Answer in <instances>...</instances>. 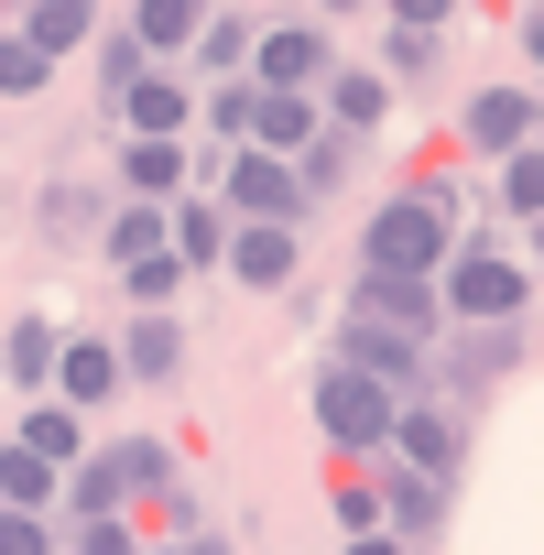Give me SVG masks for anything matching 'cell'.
I'll return each instance as SVG.
<instances>
[{
	"label": "cell",
	"instance_id": "1",
	"mask_svg": "<svg viewBox=\"0 0 544 555\" xmlns=\"http://www.w3.org/2000/svg\"><path fill=\"white\" fill-rule=\"evenodd\" d=\"M446 250H457V185L446 175H425V185H403L360 218V272H425L436 284Z\"/></svg>",
	"mask_w": 544,
	"mask_h": 555
},
{
	"label": "cell",
	"instance_id": "2",
	"mask_svg": "<svg viewBox=\"0 0 544 555\" xmlns=\"http://www.w3.org/2000/svg\"><path fill=\"white\" fill-rule=\"evenodd\" d=\"M436 306H446L457 327H522V317H533V261L501 250V240H457V250L436 261Z\"/></svg>",
	"mask_w": 544,
	"mask_h": 555
},
{
	"label": "cell",
	"instance_id": "3",
	"mask_svg": "<svg viewBox=\"0 0 544 555\" xmlns=\"http://www.w3.org/2000/svg\"><path fill=\"white\" fill-rule=\"evenodd\" d=\"M306 403H316V436H327V447H349V457H381V436H392V403H403V392H381L371 371L327 360Z\"/></svg>",
	"mask_w": 544,
	"mask_h": 555
},
{
	"label": "cell",
	"instance_id": "4",
	"mask_svg": "<svg viewBox=\"0 0 544 555\" xmlns=\"http://www.w3.org/2000/svg\"><path fill=\"white\" fill-rule=\"evenodd\" d=\"M218 218H272V229H306V218H316V196L295 185V164H284V153H250V142H239V153L218 164Z\"/></svg>",
	"mask_w": 544,
	"mask_h": 555
},
{
	"label": "cell",
	"instance_id": "5",
	"mask_svg": "<svg viewBox=\"0 0 544 555\" xmlns=\"http://www.w3.org/2000/svg\"><path fill=\"white\" fill-rule=\"evenodd\" d=\"M218 272L239 295H284L295 272H306V229H272V218H229V240H218Z\"/></svg>",
	"mask_w": 544,
	"mask_h": 555
},
{
	"label": "cell",
	"instance_id": "6",
	"mask_svg": "<svg viewBox=\"0 0 544 555\" xmlns=\"http://www.w3.org/2000/svg\"><path fill=\"white\" fill-rule=\"evenodd\" d=\"M327 66H338L327 23H261V34H250V66H239V77H250V88H306V99H316V77H327Z\"/></svg>",
	"mask_w": 544,
	"mask_h": 555
},
{
	"label": "cell",
	"instance_id": "7",
	"mask_svg": "<svg viewBox=\"0 0 544 555\" xmlns=\"http://www.w3.org/2000/svg\"><path fill=\"white\" fill-rule=\"evenodd\" d=\"M109 120H120V142H185V131H196V88H185L174 66H142V77L109 99Z\"/></svg>",
	"mask_w": 544,
	"mask_h": 555
},
{
	"label": "cell",
	"instance_id": "8",
	"mask_svg": "<svg viewBox=\"0 0 544 555\" xmlns=\"http://www.w3.org/2000/svg\"><path fill=\"white\" fill-rule=\"evenodd\" d=\"M327 360L371 371L381 392H425V382H436V349H425V338H392V327H371V317H338V349H327Z\"/></svg>",
	"mask_w": 544,
	"mask_h": 555
},
{
	"label": "cell",
	"instance_id": "9",
	"mask_svg": "<svg viewBox=\"0 0 544 555\" xmlns=\"http://www.w3.org/2000/svg\"><path fill=\"white\" fill-rule=\"evenodd\" d=\"M349 317H371V327H392V338H425V349H436V327H446V306H436L425 272H360V284H349Z\"/></svg>",
	"mask_w": 544,
	"mask_h": 555
},
{
	"label": "cell",
	"instance_id": "10",
	"mask_svg": "<svg viewBox=\"0 0 544 555\" xmlns=\"http://www.w3.org/2000/svg\"><path fill=\"white\" fill-rule=\"evenodd\" d=\"M457 414L446 403H425V392H403L392 403V436H381V457H403V468H425V479H457Z\"/></svg>",
	"mask_w": 544,
	"mask_h": 555
},
{
	"label": "cell",
	"instance_id": "11",
	"mask_svg": "<svg viewBox=\"0 0 544 555\" xmlns=\"http://www.w3.org/2000/svg\"><path fill=\"white\" fill-rule=\"evenodd\" d=\"M316 109H327V131L371 142V131L392 120V77H381V66H327V77H316Z\"/></svg>",
	"mask_w": 544,
	"mask_h": 555
},
{
	"label": "cell",
	"instance_id": "12",
	"mask_svg": "<svg viewBox=\"0 0 544 555\" xmlns=\"http://www.w3.org/2000/svg\"><path fill=\"white\" fill-rule=\"evenodd\" d=\"M457 142H468V153H490V164H501V153H522V142H533V88H522V77H511V88H479V99L457 109Z\"/></svg>",
	"mask_w": 544,
	"mask_h": 555
},
{
	"label": "cell",
	"instance_id": "13",
	"mask_svg": "<svg viewBox=\"0 0 544 555\" xmlns=\"http://www.w3.org/2000/svg\"><path fill=\"white\" fill-rule=\"evenodd\" d=\"M316 131H327V109H316L306 88H250V131H239L250 153H284V164H295Z\"/></svg>",
	"mask_w": 544,
	"mask_h": 555
},
{
	"label": "cell",
	"instance_id": "14",
	"mask_svg": "<svg viewBox=\"0 0 544 555\" xmlns=\"http://www.w3.org/2000/svg\"><path fill=\"white\" fill-rule=\"evenodd\" d=\"M12 34H23L44 66H66L77 44H99V0H23V12H12Z\"/></svg>",
	"mask_w": 544,
	"mask_h": 555
},
{
	"label": "cell",
	"instance_id": "15",
	"mask_svg": "<svg viewBox=\"0 0 544 555\" xmlns=\"http://www.w3.org/2000/svg\"><path fill=\"white\" fill-rule=\"evenodd\" d=\"M44 392H55V403H77V414H99V403L120 392V349H109V338H66Z\"/></svg>",
	"mask_w": 544,
	"mask_h": 555
},
{
	"label": "cell",
	"instance_id": "16",
	"mask_svg": "<svg viewBox=\"0 0 544 555\" xmlns=\"http://www.w3.org/2000/svg\"><path fill=\"white\" fill-rule=\"evenodd\" d=\"M218 240H229V218H218V196H164V250L185 261V272H218Z\"/></svg>",
	"mask_w": 544,
	"mask_h": 555
},
{
	"label": "cell",
	"instance_id": "17",
	"mask_svg": "<svg viewBox=\"0 0 544 555\" xmlns=\"http://www.w3.org/2000/svg\"><path fill=\"white\" fill-rule=\"evenodd\" d=\"M371 468H381V479H371V490H381V522H392V533H436L446 479H425V468H403V457H371Z\"/></svg>",
	"mask_w": 544,
	"mask_h": 555
},
{
	"label": "cell",
	"instance_id": "18",
	"mask_svg": "<svg viewBox=\"0 0 544 555\" xmlns=\"http://www.w3.org/2000/svg\"><path fill=\"white\" fill-rule=\"evenodd\" d=\"M207 12H218V0H131V23H120V34H131L153 66H174V55L196 44V23H207Z\"/></svg>",
	"mask_w": 544,
	"mask_h": 555
},
{
	"label": "cell",
	"instance_id": "19",
	"mask_svg": "<svg viewBox=\"0 0 544 555\" xmlns=\"http://www.w3.org/2000/svg\"><path fill=\"white\" fill-rule=\"evenodd\" d=\"M185 185H196V153H185V142H120V196H153V207H164V196H185Z\"/></svg>",
	"mask_w": 544,
	"mask_h": 555
},
{
	"label": "cell",
	"instance_id": "20",
	"mask_svg": "<svg viewBox=\"0 0 544 555\" xmlns=\"http://www.w3.org/2000/svg\"><path fill=\"white\" fill-rule=\"evenodd\" d=\"M120 349V382H174L185 371V327L174 317H131V338H109Z\"/></svg>",
	"mask_w": 544,
	"mask_h": 555
},
{
	"label": "cell",
	"instance_id": "21",
	"mask_svg": "<svg viewBox=\"0 0 544 555\" xmlns=\"http://www.w3.org/2000/svg\"><path fill=\"white\" fill-rule=\"evenodd\" d=\"M23 447H34V457L66 479V468L88 457V414H77V403H55V392H34V414H23Z\"/></svg>",
	"mask_w": 544,
	"mask_h": 555
},
{
	"label": "cell",
	"instance_id": "22",
	"mask_svg": "<svg viewBox=\"0 0 544 555\" xmlns=\"http://www.w3.org/2000/svg\"><path fill=\"white\" fill-rule=\"evenodd\" d=\"M55 512H66V522H88V512H131V479H120V457H109V447H88V457L66 468Z\"/></svg>",
	"mask_w": 544,
	"mask_h": 555
},
{
	"label": "cell",
	"instance_id": "23",
	"mask_svg": "<svg viewBox=\"0 0 544 555\" xmlns=\"http://www.w3.org/2000/svg\"><path fill=\"white\" fill-rule=\"evenodd\" d=\"M55 349H66L55 317H12V338H0V371H12V392H44V382H55Z\"/></svg>",
	"mask_w": 544,
	"mask_h": 555
},
{
	"label": "cell",
	"instance_id": "24",
	"mask_svg": "<svg viewBox=\"0 0 544 555\" xmlns=\"http://www.w3.org/2000/svg\"><path fill=\"white\" fill-rule=\"evenodd\" d=\"M250 34H261L250 12H207V23H196V44H185V55H196V77H239V66H250Z\"/></svg>",
	"mask_w": 544,
	"mask_h": 555
},
{
	"label": "cell",
	"instance_id": "25",
	"mask_svg": "<svg viewBox=\"0 0 544 555\" xmlns=\"http://www.w3.org/2000/svg\"><path fill=\"white\" fill-rule=\"evenodd\" d=\"M120 295H131V317H174V295H185V261H174V250H142V261H120Z\"/></svg>",
	"mask_w": 544,
	"mask_h": 555
},
{
	"label": "cell",
	"instance_id": "26",
	"mask_svg": "<svg viewBox=\"0 0 544 555\" xmlns=\"http://www.w3.org/2000/svg\"><path fill=\"white\" fill-rule=\"evenodd\" d=\"M99 250H109V261H142V250H164V207H153V196H120V207L99 218Z\"/></svg>",
	"mask_w": 544,
	"mask_h": 555
},
{
	"label": "cell",
	"instance_id": "27",
	"mask_svg": "<svg viewBox=\"0 0 544 555\" xmlns=\"http://www.w3.org/2000/svg\"><path fill=\"white\" fill-rule=\"evenodd\" d=\"M55 490H66V479H55V468L23 447V436L0 447V501H12V512H55Z\"/></svg>",
	"mask_w": 544,
	"mask_h": 555
},
{
	"label": "cell",
	"instance_id": "28",
	"mask_svg": "<svg viewBox=\"0 0 544 555\" xmlns=\"http://www.w3.org/2000/svg\"><path fill=\"white\" fill-rule=\"evenodd\" d=\"M109 457H120V479H131V512H142V501H164V490H174V447H164V436H120V447H109Z\"/></svg>",
	"mask_w": 544,
	"mask_h": 555
},
{
	"label": "cell",
	"instance_id": "29",
	"mask_svg": "<svg viewBox=\"0 0 544 555\" xmlns=\"http://www.w3.org/2000/svg\"><path fill=\"white\" fill-rule=\"evenodd\" d=\"M501 218H511V229H533V218H544V153H533V142H522V153H501Z\"/></svg>",
	"mask_w": 544,
	"mask_h": 555
},
{
	"label": "cell",
	"instance_id": "30",
	"mask_svg": "<svg viewBox=\"0 0 544 555\" xmlns=\"http://www.w3.org/2000/svg\"><path fill=\"white\" fill-rule=\"evenodd\" d=\"M295 185H306V196H338V185H349V131H316V142L295 153Z\"/></svg>",
	"mask_w": 544,
	"mask_h": 555
},
{
	"label": "cell",
	"instance_id": "31",
	"mask_svg": "<svg viewBox=\"0 0 544 555\" xmlns=\"http://www.w3.org/2000/svg\"><path fill=\"white\" fill-rule=\"evenodd\" d=\"M66 555H142V522L131 512H88V522H66Z\"/></svg>",
	"mask_w": 544,
	"mask_h": 555
},
{
	"label": "cell",
	"instance_id": "32",
	"mask_svg": "<svg viewBox=\"0 0 544 555\" xmlns=\"http://www.w3.org/2000/svg\"><path fill=\"white\" fill-rule=\"evenodd\" d=\"M196 120H207V131H218L229 153H239V131H250V77H218V88L196 99Z\"/></svg>",
	"mask_w": 544,
	"mask_h": 555
},
{
	"label": "cell",
	"instance_id": "33",
	"mask_svg": "<svg viewBox=\"0 0 544 555\" xmlns=\"http://www.w3.org/2000/svg\"><path fill=\"white\" fill-rule=\"evenodd\" d=\"M381 77H392V88H403V77H436V34L392 23V34H381Z\"/></svg>",
	"mask_w": 544,
	"mask_h": 555
},
{
	"label": "cell",
	"instance_id": "34",
	"mask_svg": "<svg viewBox=\"0 0 544 555\" xmlns=\"http://www.w3.org/2000/svg\"><path fill=\"white\" fill-rule=\"evenodd\" d=\"M66 533H55V512H12L0 501V555H55Z\"/></svg>",
	"mask_w": 544,
	"mask_h": 555
},
{
	"label": "cell",
	"instance_id": "35",
	"mask_svg": "<svg viewBox=\"0 0 544 555\" xmlns=\"http://www.w3.org/2000/svg\"><path fill=\"white\" fill-rule=\"evenodd\" d=\"M44 77H55V66H44V55H34L23 34H0V99H34Z\"/></svg>",
	"mask_w": 544,
	"mask_h": 555
},
{
	"label": "cell",
	"instance_id": "36",
	"mask_svg": "<svg viewBox=\"0 0 544 555\" xmlns=\"http://www.w3.org/2000/svg\"><path fill=\"white\" fill-rule=\"evenodd\" d=\"M142 66H153V55H142L131 34H99V88H109V99H120V88H131Z\"/></svg>",
	"mask_w": 544,
	"mask_h": 555
},
{
	"label": "cell",
	"instance_id": "37",
	"mask_svg": "<svg viewBox=\"0 0 544 555\" xmlns=\"http://www.w3.org/2000/svg\"><path fill=\"white\" fill-rule=\"evenodd\" d=\"M338 522H349V533H371V522H381V490H371V479H349V490H338Z\"/></svg>",
	"mask_w": 544,
	"mask_h": 555
},
{
	"label": "cell",
	"instance_id": "38",
	"mask_svg": "<svg viewBox=\"0 0 544 555\" xmlns=\"http://www.w3.org/2000/svg\"><path fill=\"white\" fill-rule=\"evenodd\" d=\"M338 555H414V533H392V522H371V533H349Z\"/></svg>",
	"mask_w": 544,
	"mask_h": 555
},
{
	"label": "cell",
	"instance_id": "39",
	"mask_svg": "<svg viewBox=\"0 0 544 555\" xmlns=\"http://www.w3.org/2000/svg\"><path fill=\"white\" fill-rule=\"evenodd\" d=\"M381 12H392V23H414V34H436V23L457 12V0H381Z\"/></svg>",
	"mask_w": 544,
	"mask_h": 555
},
{
	"label": "cell",
	"instance_id": "40",
	"mask_svg": "<svg viewBox=\"0 0 544 555\" xmlns=\"http://www.w3.org/2000/svg\"><path fill=\"white\" fill-rule=\"evenodd\" d=\"M153 555H239L229 533H174V544H153Z\"/></svg>",
	"mask_w": 544,
	"mask_h": 555
},
{
	"label": "cell",
	"instance_id": "41",
	"mask_svg": "<svg viewBox=\"0 0 544 555\" xmlns=\"http://www.w3.org/2000/svg\"><path fill=\"white\" fill-rule=\"evenodd\" d=\"M338 12H360V0H316V23H338Z\"/></svg>",
	"mask_w": 544,
	"mask_h": 555
},
{
	"label": "cell",
	"instance_id": "42",
	"mask_svg": "<svg viewBox=\"0 0 544 555\" xmlns=\"http://www.w3.org/2000/svg\"><path fill=\"white\" fill-rule=\"evenodd\" d=\"M55 555H66V544H55Z\"/></svg>",
	"mask_w": 544,
	"mask_h": 555
}]
</instances>
